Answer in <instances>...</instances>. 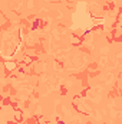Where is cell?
Returning <instances> with one entry per match:
<instances>
[{
	"label": "cell",
	"mask_w": 122,
	"mask_h": 124,
	"mask_svg": "<svg viewBox=\"0 0 122 124\" xmlns=\"http://www.w3.org/2000/svg\"><path fill=\"white\" fill-rule=\"evenodd\" d=\"M22 118H23L22 111H20V110H16V111H14V121H22Z\"/></svg>",
	"instance_id": "cell-1"
}]
</instances>
